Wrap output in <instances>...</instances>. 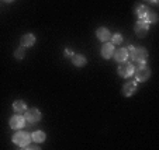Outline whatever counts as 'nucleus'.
Here are the masks:
<instances>
[{
	"instance_id": "nucleus-17",
	"label": "nucleus",
	"mask_w": 159,
	"mask_h": 150,
	"mask_svg": "<svg viewBox=\"0 0 159 150\" xmlns=\"http://www.w3.org/2000/svg\"><path fill=\"white\" fill-rule=\"evenodd\" d=\"M145 21H147L148 24H153V23H156V21H158V15H156V13H153V11H151L149 10V13L147 14Z\"/></svg>"
},
{
	"instance_id": "nucleus-15",
	"label": "nucleus",
	"mask_w": 159,
	"mask_h": 150,
	"mask_svg": "<svg viewBox=\"0 0 159 150\" xmlns=\"http://www.w3.org/2000/svg\"><path fill=\"white\" fill-rule=\"evenodd\" d=\"M45 138H47V135H45L42 131H35L34 133H31V140H34L35 143H42V142H45Z\"/></svg>"
},
{
	"instance_id": "nucleus-5",
	"label": "nucleus",
	"mask_w": 159,
	"mask_h": 150,
	"mask_svg": "<svg viewBox=\"0 0 159 150\" xmlns=\"http://www.w3.org/2000/svg\"><path fill=\"white\" fill-rule=\"evenodd\" d=\"M135 72V81H147L148 79L151 77V70L148 66H145V65H142V66H139L137 70H134Z\"/></svg>"
},
{
	"instance_id": "nucleus-19",
	"label": "nucleus",
	"mask_w": 159,
	"mask_h": 150,
	"mask_svg": "<svg viewBox=\"0 0 159 150\" xmlns=\"http://www.w3.org/2000/svg\"><path fill=\"white\" fill-rule=\"evenodd\" d=\"M121 42H123V36H121V34H114V35H113V44H114V45H120Z\"/></svg>"
},
{
	"instance_id": "nucleus-1",
	"label": "nucleus",
	"mask_w": 159,
	"mask_h": 150,
	"mask_svg": "<svg viewBox=\"0 0 159 150\" xmlns=\"http://www.w3.org/2000/svg\"><path fill=\"white\" fill-rule=\"evenodd\" d=\"M127 51H128V58H131L134 62L138 63L139 66L145 65V62L148 59V51L145 48H134V46L129 45L127 48Z\"/></svg>"
},
{
	"instance_id": "nucleus-21",
	"label": "nucleus",
	"mask_w": 159,
	"mask_h": 150,
	"mask_svg": "<svg viewBox=\"0 0 159 150\" xmlns=\"http://www.w3.org/2000/svg\"><path fill=\"white\" fill-rule=\"evenodd\" d=\"M25 149H39V146H25Z\"/></svg>"
},
{
	"instance_id": "nucleus-16",
	"label": "nucleus",
	"mask_w": 159,
	"mask_h": 150,
	"mask_svg": "<svg viewBox=\"0 0 159 150\" xmlns=\"http://www.w3.org/2000/svg\"><path fill=\"white\" fill-rule=\"evenodd\" d=\"M13 109L16 112H24L27 109V104H25L23 100H17V101L13 102Z\"/></svg>"
},
{
	"instance_id": "nucleus-12",
	"label": "nucleus",
	"mask_w": 159,
	"mask_h": 150,
	"mask_svg": "<svg viewBox=\"0 0 159 150\" xmlns=\"http://www.w3.org/2000/svg\"><path fill=\"white\" fill-rule=\"evenodd\" d=\"M72 63L75 65V66H78V67H83L84 65L87 63V59H86V56H83V55L73 54V56H72Z\"/></svg>"
},
{
	"instance_id": "nucleus-23",
	"label": "nucleus",
	"mask_w": 159,
	"mask_h": 150,
	"mask_svg": "<svg viewBox=\"0 0 159 150\" xmlns=\"http://www.w3.org/2000/svg\"><path fill=\"white\" fill-rule=\"evenodd\" d=\"M151 2H152V3H158V0H151Z\"/></svg>"
},
{
	"instance_id": "nucleus-6",
	"label": "nucleus",
	"mask_w": 159,
	"mask_h": 150,
	"mask_svg": "<svg viewBox=\"0 0 159 150\" xmlns=\"http://www.w3.org/2000/svg\"><path fill=\"white\" fill-rule=\"evenodd\" d=\"M134 30H135V34H137L139 38H144V36L148 34V31H149V24H148L147 21L139 20L138 23L135 24Z\"/></svg>"
},
{
	"instance_id": "nucleus-11",
	"label": "nucleus",
	"mask_w": 159,
	"mask_h": 150,
	"mask_svg": "<svg viewBox=\"0 0 159 150\" xmlns=\"http://www.w3.org/2000/svg\"><path fill=\"white\" fill-rule=\"evenodd\" d=\"M113 55H114V59L117 60V62H125V60L128 59V51H127V48L117 49Z\"/></svg>"
},
{
	"instance_id": "nucleus-3",
	"label": "nucleus",
	"mask_w": 159,
	"mask_h": 150,
	"mask_svg": "<svg viewBox=\"0 0 159 150\" xmlns=\"http://www.w3.org/2000/svg\"><path fill=\"white\" fill-rule=\"evenodd\" d=\"M24 118H25V122L31 123H35L38 121H41V112H39L38 108H27L24 111Z\"/></svg>"
},
{
	"instance_id": "nucleus-22",
	"label": "nucleus",
	"mask_w": 159,
	"mask_h": 150,
	"mask_svg": "<svg viewBox=\"0 0 159 150\" xmlns=\"http://www.w3.org/2000/svg\"><path fill=\"white\" fill-rule=\"evenodd\" d=\"M4 2H6V3H11L13 0H4Z\"/></svg>"
},
{
	"instance_id": "nucleus-20",
	"label": "nucleus",
	"mask_w": 159,
	"mask_h": 150,
	"mask_svg": "<svg viewBox=\"0 0 159 150\" xmlns=\"http://www.w3.org/2000/svg\"><path fill=\"white\" fill-rule=\"evenodd\" d=\"M65 55H66V56H73V52L70 51V49H66V51H65Z\"/></svg>"
},
{
	"instance_id": "nucleus-14",
	"label": "nucleus",
	"mask_w": 159,
	"mask_h": 150,
	"mask_svg": "<svg viewBox=\"0 0 159 150\" xmlns=\"http://www.w3.org/2000/svg\"><path fill=\"white\" fill-rule=\"evenodd\" d=\"M135 13H137V15L139 17V20L145 21V18H147V14L149 13V10H148L147 6H142V4H139V6L135 7Z\"/></svg>"
},
{
	"instance_id": "nucleus-4",
	"label": "nucleus",
	"mask_w": 159,
	"mask_h": 150,
	"mask_svg": "<svg viewBox=\"0 0 159 150\" xmlns=\"http://www.w3.org/2000/svg\"><path fill=\"white\" fill-rule=\"evenodd\" d=\"M134 65L129 62H120V66H118V75L121 76V77H129V76L134 75Z\"/></svg>"
},
{
	"instance_id": "nucleus-13",
	"label": "nucleus",
	"mask_w": 159,
	"mask_h": 150,
	"mask_svg": "<svg viewBox=\"0 0 159 150\" xmlns=\"http://www.w3.org/2000/svg\"><path fill=\"white\" fill-rule=\"evenodd\" d=\"M35 44V36L33 34H25L23 38H21V45L27 48V46H33Z\"/></svg>"
},
{
	"instance_id": "nucleus-10",
	"label": "nucleus",
	"mask_w": 159,
	"mask_h": 150,
	"mask_svg": "<svg viewBox=\"0 0 159 150\" xmlns=\"http://www.w3.org/2000/svg\"><path fill=\"white\" fill-rule=\"evenodd\" d=\"M96 36H97V39H100L102 42H107L108 39L111 38V32L108 31V28L100 27V28H97V31H96Z\"/></svg>"
},
{
	"instance_id": "nucleus-18",
	"label": "nucleus",
	"mask_w": 159,
	"mask_h": 150,
	"mask_svg": "<svg viewBox=\"0 0 159 150\" xmlns=\"http://www.w3.org/2000/svg\"><path fill=\"white\" fill-rule=\"evenodd\" d=\"M14 56L17 58L18 60H20V59H24V56H25V52H24V46H21V48H18L17 51L14 52Z\"/></svg>"
},
{
	"instance_id": "nucleus-7",
	"label": "nucleus",
	"mask_w": 159,
	"mask_h": 150,
	"mask_svg": "<svg viewBox=\"0 0 159 150\" xmlns=\"http://www.w3.org/2000/svg\"><path fill=\"white\" fill-rule=\"evenodd\" d=\"M9 125L13 129H21V128L25 125V118L23 117V115H14V117L10 118Z\"/></svg>"
},
{
	"instance_id": "nucleus-8",
	"label": "nucleus",
	"mask_w": 159,
	"mask_h": 150,
	"mask_svg": "<svg viewBox=\"0 0 159 150\" xmlns=\"http://www.w3.org/2000/svg\"><path fill=\"white\" fill-rule=\"evenodd\" d=\"M137 91V81H128L123 86V96L125 97H131L132 94Z\"/></svg>"
},
{
	"instance_id": "nucleus-2",
	"label": "nucleus",
	"mask_w": 159,
	"mask_h": 150,
	"mask_svg": "<svg viewBox=\"0 0 159 150\" xmlns=\"http://www.w3.org/2000/svg\"><path fill=\"white\" fill-rule=\"evenodd\" d=\"M30 142H31V133H28V132L18 131V132L14 133V136H13V143H16L18 147H21V149H25V146H28Z\"/></svg>"
},
{
	"instance_id": "nucleus-9",
	"label": "nucleus",
	"mask_w": 159,
	"mask_h": 150,
	"mask_svg": "<svg viewBox=\"0 0 159 150\" xmlns=\"http://www.w3.org/2000/svg\"><path fill=\"white\" fill-rule=\"evenodd\" d=\"M114 54V44L113 42H106L102 48V56L104 59H110Z\"/></svg>"
}]
</instances>
